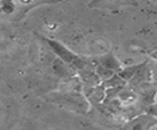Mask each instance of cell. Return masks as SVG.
I'll list each match as a JSON object with an SVG mask.
<instances>
[{"label": "cell", "instance_id": "1", "mask_svg": "<svg viewBox=\"0 0 157 130\" xmlns=\"http://www.w3.org/2000/svg\"><path fill=\"white\" fill-rule=\"evenodd\" d=\"M153 125V119H151L147 115H140L131 121H129L123 130H150V128Z\"/></svg>", "mask_w": 157, "mask_h": 130}, {"label": "cell", "instance_id": "2", "mask_svg": "<svg viewBox=\"0 0 157 130\" xmlns=\"http://www.w3.org/2000/svg\"><path fill=\"white\" fill-rule=\"evenodd\" d=\"M49 45L59 54V56H61L66 63H70V64H75V61H78L80 63V59L77 56H75L72 53H70L63 44L58 43V42H53V40H49Z\"/></svg>", "mask_w": 157, "mask_h": 130}, {"label": "cell", "instance_id": "3", "mask_svg": "<svg viewBox=\"0 0 157 130\" xmlns=\"http://www.w3.org/2000/svg\"><path fill=\"white\" fill-rule=\"evenodd\" d=\"M102 66L104 69L115 70V69H119V63L113 56H104V58H102Z\"/></svg>", "mask_w": 157, "mask_h": 130}, {"label": "cell", "instance_id": "4", "mask_svg": "<svg viewBox=\"0 0 157 130\" xmlns=\"http://www.w3.org/2000/svg\"><path fill=\"white\" fill-rule=\"evenodd\" d=\"M150 56L153 59V60H157V50H153L150 53Z\"/></svg>", "mask_w": 157, "mask_h": 130}]
</instances>
